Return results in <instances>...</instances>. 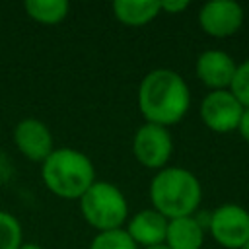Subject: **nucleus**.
I'll return each mask as SVG.
<instances>
[{
  "instance_id": "f257e3e1",
  "label": "nucleus",
  "mask_w": 249,
  "mask_h": 249,
  "mask_svg": "<svg viewBox=\"0 0 249 249\" xmlns=\"http://www.w3.org/2000/svg\"><path fill=\"white\" fill-rule=\"evenodd\" d=\"M191 107V89L185 78L171 68L148 72L138 86V109L146 123L158 126L177 124Z\"/></svg>"
},
{
  "instance_id": "f03ea898",
  "label": "nucleus",
  "mask_w": 249,
  "mask_h": 249,
  "mask_svg": "<svg viewBox=\"0 0 249 249\" xmlns=\"http://www.w3.org/2000/svg\"><path fill=\"white\" fill-rule=\"evenodd\" d=\"M150 202L167 220L193 216L202 200L200 181L185 167H163L150 181Z\"/></svg>"
},
{
  "instance_id": "7ed1b4c3",
  "label": "nucleus",
  "mask_w": 249,
  "mask_h": 249,
  "mask_svg": "<svg viewBox=\"0 0 249 249\" xmlns=\"http://www.w3.org/2000/svg\"><path fill=\"white\" fill-rule=\"evenodd\" d=\"M41 179L53 195L66 200H80L97 181L91 160L76 148H54L41 163Z\"/></svg>"
},
{
  "instance_id": "20e7f679",
  "label": "nucleus",
  "mask_w": 249,
  "mask_h": 249,
  "mask_svg": "<svg viewBox=\"0 0 249 249\" xmlns=\"http://www.w3.org/2000/svg\"><path fill=\"white\" fill-rule=\"evenodd\" d=\"M82 218L101 231L121 230L128 220V202L123 191L109 181H95L78 200Z\"/></svg>"
},
{
  "instance_id": "39448f33",
  "label": "nucleus",
  "mask_w": 249,
  "mask_h": 249,
  "mask_svg": "<svg viewBox=\"0 0 249 249\" xmlns=\"http://www.w3.org/2000/svg\"><path fill=\"white\" fill-rule=\"evenodd\" d=\"M173 154V138L169 128L144 123L132 136V156L148 169H163Z\"/></svg>"
},
{
  "instance_id": "423d86ee",
  "label": "nucleus",
  "mask_w": 249,
  "mask_h": 249,
  "mask_svg": "<svg viewBox=\"0 0 249 249\" xmlns=\"http://www.w3.org/2000/svg\"><path fill=\"white\" fill-rule=\"evenodd\" d=\"M208 230L218 245L241 249L249 237V212L235 202L220 204L208 218Z\"/></svg>"
},
{
  "instance_id": "0eeeda50",
  "label": "nucleus",
  "mask_w": 249,
  "mask_h": 249,
  "mask_svg": "<svg viewBox=\"0 0 249 249\" xmlns=\"http://www.w3.org/2000/svg\"><path fill=\"white\" fill-rule=\"evenodd\" d=\"M243 111H245L243 105L235 99V95L230 89H218L206 93L198 109L204 126L218 134L237 130Z\"/></svg>"
},
{
  "instance_id": "6e6552de",
  "label": "nucleus",
  "mask_w": 249,
  "mask_h": 249,
  "mask_svg": "<svg viewBox=\"0 0 249 249\" xmlns=\"http://www.w3.org/2000/svg\"><path fill=\"white\" fill-rule=\"evenodd\" d=\"M243 8L233 0H212L198 10L200 29L216 39L235 35L243 25Z\"/></svg>"
},
{
  "instance_id": "1a4fd4ad",
  "label": "nucleus",
  "mask_w": 249,
  "mask_h": 249,
  "mask_svg": "<svg viewBox=\"0 0 249 249\" xmlns=\"http://www.w3.org/2000/svg\"><path fill=\"white\" fill-rule=\"evenodd\" d=\"M14 144L19 150V154H23L29 161H37V163H43L54 150V138L51 128L35 117L21 119L16 124Z\"/></svg>"
},
{
  "instance_id": "9d476101",
  "label": "nucleus",
  "mask_w": 249,
  "mask_h": 249,
  "mask_svg": "<svg viewBox=\"0 0 249 249\" xmlns=\"http://www.w3.org/2000/svg\"><path fill=\"white\" fill-rule=\"evenodd\" d=\"M235 70H237V62L226 51H218V49H208L200 53L195 62L196 78L210 91L230 89Z\"/></svg>"
},
{
  "instance_id": "9b49d317",
  "label": "nucleus",
  "mask_w": 249,
  "mask_h": 249,
  "mask_svg": "<svg viewBox=\"0 0 249 249\" xmlns=\"http://www.w3.org/2000/svg\"><path fill=\"white\" fill-rule=\"evenodd\" d=\"M167 218L161 216L154 208H144L126 222V233L128 237L138 245V249H150L163 245L165 233H167Z\"/></svg>"
},
{
  "instance_id": "f8f14e48",
  "label": "nucleus",
  "mask_w": 249,
  "mask_h": 249,
  "mask_svg": "<svg viewBox=\"0 0 249 249\" xmlns=\"http://www.w3.org/2000/svg\"><path fill=\"white\" fill-rule=\"evenodd\" d=\"M204 243V228L198 218L183 216L167 222L163 245L167 249H200Z\"/></svg>"
},
{
  "instance_id": "ddd939ff",
  "label": "nucleus",
  "mask_w": 249,
  "mask_h": 249,
  "mask_svg": "<svg viewBox=\"0 0 249 249\" xmlns=\"http://www.w3.org/2000/svg\"><path fill=\"white\" fill-rule=\"evenodd\" d=\"M113 16L117 21L128 27H142L150 21H154L160 16V2L156 0H117L111 6Z\"/></svg>"
},
{
  "instance_id": "4468645a",
  "label": "nucleus",
  "mask_w": 249,
  "mask_h": 249,
  "mask_svg": "<svg viewBox=\"0 0 249 249\" xmlns=\"http://www.w3.org/2000/svg\"><path fill=\"white\" fill-rule=\"evenodd\" d=\"M25 14L43 25H56L66 19L70 4L66 0H27L23 2Z\"/></svg>"
},
{
  "instance_id": "2eb2a0df",
  "label": "nucleus",
  "mask_w": 249,
  "mask_h": 249,
  "mask_svg": "<svg viewBox=\"0 0 249 249\" xmlns=\"http://www.w3.org/2000/svg\"><path fill=\"white\" fill-rule=\"evenodd\" d=\"M21 243V224L14 214L0 210V249H19Z\"/></svg>"
},
{
  "instance_id": "dca6fc26",
  "label": "nucleus",
  "mask_w": 249,
  "mask_h": 249,
  "mask_svg": "<svg viewBox=\"0 0 249 249\" xmlns=\"http://www.w3.org/2000/svg\"><path fill=\"white\" fill-rule=\"evenodd\" d=\"M89 249H138V245H136V243L128 237V233L121 228V230L97 233V235L91 239Z\"/></svg>"
},
{
  "instance_id": "f3484780",
  "label": "nucleus",
  "mask_w": 249,
  "mask_h": 249,
  "mask_svg": "<svg viewBox=\"0 0 249 249\" xmlns=\"http://www.w3.org/2000/svg\"><path fill=\"white\" fill-rule=\"evenodd\" d=\"M230 91L235 95V99L243 105V109H249V58L237 64L233 82L230 86Z\"/></svg>"
},
{
  "instance_id": "a211bd4d",
  "label": "nucleus",
  "mask_w": 249,
  "mask_h": 249,
  "mask_svg": "<svg viewBox=\"0 0 249 249\" xmlns=\"http://www.w3.org/2000/svg\"><path fill=\"white\" fill-rule=\"evenodd\" d=\"M191 4L187 0H163L160 2V12H165V14H181L189 8Z\"/></svg>"
},
{
  "instance_id": "6ab92c4d",
  "label": "nucleus",
  "mask_w": 249,
  "mask_h": 249,
  "mask_svg": "<svg viewBox=\"0 0 249 249\" xmlns=\"http://www.w3.org/2000/svg\"><path fill=\"white\" fill-rule=\"evenodd\" d=\"M237 132L241 134V138L249 144V109L243 111V117H241V123L237 126Z\"/></svg>"
},
{
  "instance_id": "aec40b11",
  "label": "nucleus",
  "mask_w": 249,
  "mask_h": 249,
  "mask_svg": "<svg viewBox=\"0 0 249 249\" xmlns=\"http://www.w3.org/2000/svg\"><path fill=\"white\" fill-rule=\"evenodd\" d=\"M19 249H43L41 245H37V243H21L19 245Z\"/></svg>"
},
{
  "instance_id": "412c9836",
  "label": "nucleus",
  "mask_w": 249,
  "mask_h": 249,
  "mask_svg": "<svg viewBox=\"0 0 249 249\" xmlns=\"http://www.w3.org/2000/svg\"><path fill=\"white\" fill-rule=\"evenodd\" d=\"M241 249H249V237H247V241H245V245H243Z\"/></svg>"
},
{
  "instance_id": "4be33fe9",
  "label": "nucleus",
  "mask_w": 249,
  "mask_h": 249,
  "mask_svg": "<svg viewBox=\"0 0 249 249\" xmlns=\"http://www.w3.org/2000/svg\"><path fill=\"white\" fill-rule=\"evenodd\" d=\"M150 249H167L165 245H158V247H150Z\"/></svg>"
}]
</instances>
